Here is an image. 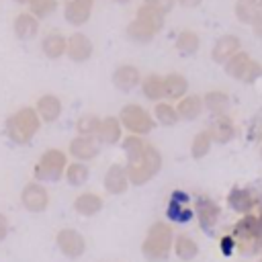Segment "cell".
<instances>
[{
    "label": "cell",
    "instance_id": "obj_33",
    "mask_svg": "<svg viewBox=\"0 0 262 262\" xmlns=\"http://www.w3.org/2000/svg\"><path fill=\"white\" fill-rule=\"evenodd\" d=\"M207 145H209V137L207 135H199L196 139H194V143H192V156H203L205 151H207Z\"/></svg>",
    "mask_w": 262,
    "mask_h": 262
},
{
    "label": "cell",
    "instance_id": "obj_24",
    "mask_svg": "<svg viewBox=\"0 0 262 262\" xmlns=\"http://www.w3.org/2000/svg\"><path fill=\"white\" fill-rule=\"evenodd\" d=\"M154 35H156V33H154L143 20H139L137 16L127 25V37H129L131 41H135V43H147V41H151Z\"/></svg>",
    "mask_w": 262,
    "mask_h": 262
},
{
    "label": "cell",
    "instance_id": "obj_28",
    "mask_svg": "<svg viewBox=\"0 0 262 262\" xmlns=\"http://www.w3.org/2000/svg\"><path fill=\"white\" fill-rule=\"evenodd\" d=\"M186 92V82L178 74H170L164 78V96L168 98H180Z\"/></svg>",
    "mask_w": 262,
    "mask_h": 262
},
{
    "label": "cell",
    "instance_id": "obj_35",
    "mask_svg": "<svg viewBox=\"0 0 262 262\" xmlns=\"http://www.w3.org/2000/svg\"><path fill=\"white\" fill-rule=\"evenodd\" d=\"M8 229H10L8 219H6V215H2V213H0V242H4V239H6Z\"/></svg>",
    "mask_w": 262,
    "mask_h": 262
},
{
    "label": "cell",
    "instance_id": "obj_17",
    "mask_svg": "<svg viewBox=\"0 0 262 262\" xmlns=\"http://www.w3.org/2000/svg\"><path fill=\"white\" fill-rule=\"evenodd\" d=\"M35 108H37L43 123H55L59 119L63 106H61V100L55 94H43V96H39Z\"/></svg>",
    "mask_w": 262,
    "mask_h": 262
},
{
    "label": "cell",
    "instance_id": "obj_10",
    "mask_svg": "<svg viewBox=\"0 0 262 262\" xmlns=\"http://www.w3.org/2000/svg\"><path fill=\"white\" fill-rule=\"evenodd\" d=\"M94 0H63V18L72 27H82L90 20Z\"/></svg>",
    "mask_w": 262,
    "mask_h": 262
},
{
    "label": "cell",
    "instance_id": "obj_39",
    "mask_svg": "<svg viewBox=\"0 0 262 262\" xmlns=\"http://www.w3.org/2000/svg\"><path fill=\"white\" fill-rule=\"evenodd\" d=\"M115 2H127V0H115Z\"/></svg>",
    "mask_w": 262,
    "mask_h": 262
},
{
    "label": "cell",
    "instance_id": "obj_4",
    "mask_svg": "<svg viewBox=\"0 0 262 262\" xmlns=\"http://www.w3.org/2000/svg\"><path fill=\"white\" fill-rule=\"evenodd\" d=\"M125 168H127L131 184L141 186L160 170V154L154 149V145H147L141 160H137L133 164H125Z\"/></svg>",
    "mask_w": 262,
    "mask_h": 262
},
{
    "label": "cell",
    "instance_id": "obj_25",
    "mask_svg": "<svg viewBox=\"0 0 262 262\" xmlns=\"http://www.w3.org/2000/svg\"><path fill=\"white\" fill-rule=\"evenodd\" d=\"M141 90L149 100H160L164 98V78L158 74H149L141 80Z\"/></svg>",
    "mask_w": 262,
    "mask_h": 262
},
{
    "label": "cell",
    "instance_id": "obj_16",
    "mask_svg": "<svg viewBox=\"0 0 262 262\" xmlns=\"http://www.w3.org/2000/svg\"><path fill=\"white\" fill-rule=\"evenodd\" d=\"M102 207H104L102 196L96 194V192H90V190L88 192H80L74 199V211L78 215H82V217H94V215H98L102 211Z\"/></svg>",
    "mask_w": 262,
    "mask_h": 262
},
{
    "label": "cell",
    "instance_id": "obj_15",
    "mask_svg": "<svg viewBox=\"0 0 262 262\" xmlns=\"http://www.w3.org/2000/svg\"><path fill=\"white\" fill-rule=\"evenodd\" d=\"M96 139L100 145H115L123 139V123L119 117H104L100 123V129L96 133Z\"/></svg>",
    "mask_w": 262,
    "mask_h": 262
},
{
    "label": "cell",
    "instance_id": "obj_23",
    "mask_svg": "<svg viewBox=\"0 0 262 262\" xmlns=\"http://www.w3.org/2000/svg\"><path fill=\"white\" fill-rule=\"evenodd\" d=\"M135 16H137L139 20H143L154 33H158V31L162 29V25H164V12H160V10H156V8L147 6V4L139 6Z\"/></svg>",
    "mask_w": 262,
    "mask_h": 262
},
{
    "label": "cell",
    "instance_id": "obj_7",
    "mask_svg": "<svg viewBox=\"0 0 262 262\" xmlns=\"http://www.w3.org/2000/svg\"><path fill=\"white\" fill-rule=\"evenodd\" d=\"M20 203L29 213H43L49 207V192L39 180H31L20 190Z\"/></svg>",
    "mask_w": 262,
    "mask_h": 262
},
{
    "label": "cell",
    "instance_id": "obj_32",
    "mask_svg": "<svg viewBox=\"0 0 262 262\" xmlns=\"http://www.w3.org/2000/svg\"><path fill=\"white\" fill-rule=\"evenodd\" d=\"M176 47H178L180 53H186V55H188V53H194L196 47H199V39H196V35H192L190 31H184V33L178 37Z\"/></svg>",
    "mask_w": 262,
    "mask_h": 262
},
{
    "label": "cell",
    "instance_id": "obj_21",
    "mask_svg": "<svg viewBox=\"0 0 262 262\" xmlns=\"http://www.w3.org/2000/svg\"><path fill=\"white\" fill-rule=\"evenodd\" d=\"M145 147H147V143L141 139V135H131L129 133L123 139V151L127 156V164H133V162L141 160V156L145 154Z\"/></svg>",
    "mask_w": 262,
    "mask_h": 262
},
{
    "label": "cell",
    "instance_id": "obj_12",
    "mask_svg": "<svg viewBox=\"0 0 262 262\" xmlns=\"http://www.w3.org/2000/svg\"><path fill=\"white\" fill-rule=\"evenodd\" d=\"M102 184H104V190H106L108 194H115V196H117V194L127 192V188H129V184H131L129 174H127V168H125L123 164H113V166H108V170L104 172Z\"/></svg>",
    "mask_w": 262,
    "mask_h": 262
},
{
    "label": "cell",
    "instance_id": "obj_27",
    "mask_svg": "<svg viewBox=\"0 0 262 262\" xmlns=\"http://www.w3.org/2000/svg\"><path fill=\"white\" fill-rule=\"evenodd\" d=\"M196 213H199V223H201V227L209 231V229L215 225L219 211H217V207H215L211 201L201 199V201H199V207H196Z\"/></svg>",
    "mask_w": 262,
    "mask_h": 262
},
{
    "label": "cell",
    "instance_id": "obj_20",
    "mask_svg": "<svg viewBox=\"0 0 262 262\" xmlns=\"http://www.w3.org/2000/svg\"><path fill=\"white\" fill-rule=\"evenodd\" d=\"M63 176H66V182L70 186H82L90 178V168L86 162H70Z\"/></svg>",
    "mask_w": 262,
    "mask_h": 262
},
{
    "label": "cell",
    "instance_id": "obj_36",
    "mask_svg": "<svg viewBox=\"0 0 262 262\" xmlns=\"http://www.w3.org/2000/svg\"><path fill=\"white\" fill-rule=\"evenodd\" d=\"M233 246H237V244L233 242V237H223V239H221V252H223V254H231V252H233Z\"/></svg>",
    "mask_w": 262,
    "mask_h": 262
},
{
    "label": "cell",
    "instance_id": "obj_38",
    "mask_svg": "<svg viewBox=\"0 0 262 262\" xmlns=\"http://www.w3.org/2000/svg\"><path fill=\"white\" fill-rule=\"evenodd\" d=\"M14 2H20V4H23V2H27V0H14Z\"/></svg>",
    "mask_w": 262,
    "mask_h": 262
},
{
    "label": "cell",
    "instance_id": "obj_9",
    "mask_svg": "<svg viewBox=\"0 0 262 262\" xmlns=\"http://www.w3.org/2000/svg\"><path fill=\"white\" fill-rule=\"evenodd\" d=\"M68 154L76 158V162H90L100 154V141L96 137L76 135L68 145Z\"/></svg>",
    "mask_w": 262,
    "mask_h": 262
},
{
    "label": "cell",
    "instance_id": "obj_22",
    "mask_svg": "<svg viewBox=\"0 0 262 262\" xmlns=\"http://www.w3.org/2000/svg\"><path fill=\"white\" fill-rule=\"evenodd\" d=\"M100 123L102 119L98 115H92V113H86V115H80L76 119V131L78 135H86V137H96L98 129H100Z\"/></svg>",
    "mask_w": 262,
    "mask_h": 262
},
{
    "label": "cell",
    "instance_id": "obj_40",
    "mask_svg": "<svg viewBox=\"0 0 262 262\" xmlns=\"http://www.w3.org/2000/svg\"><path fill=\"white\" fill-rule=\"evenodd\" d=\"M27 2H33V0H27Z\"/></svg>",
    "mask_w": 262,
    "mask_h": 262
},
{
    "label": "cell",
    "instance_id": "obj_11",
    "mask_svg": "<svg viewBox=\"0 0 262 262\" xmlns=\"http://www.w3.org/2000/svg\"><path fill=\"white\" fill-rule=\"evenodd\" d=\"M92 51H94V45L90 41L88 35L84 33H74L68 37V47H66V55L76 61V63H82V61H88L92 57Z\"/></svg>",
    "mask_w": 262,
    "mask_h": 262
},
{
    "label": "cell",
    "instance_id": "obj_29",
    "mask_svg": "<svg viewBox=\"0 0 262 262\" xmlns=\"http://www.w3.org/2000/svg\"><path fill=\"white\" fill-rule=\"evenodd\" d=\"M176 111H178V115L182 119H194L201 113V100L196 96H186V98L180 100V104H178Z\"/></svg>",
    "mask_w": 262,
    "mask_h": 262
},
{
    "label": "cell",
    "instance_id": "obj_19",
    "mask_svg": "<svg viewBox=\"0 0 262 262\" xmlns=\"http://www.w3.org/2000/svg\"><path fill=\"white\" fill-rule=\"evenodd\" d=\"M168 217L176 223H186L192 219V211L186 207V194L174 192L168 203Z\"/></svg>",
    "mask_w": 262,
    "mask_h": 262
},
{
    "label": "cell",
    "instance_id": "obj_37",
    "mask_svg": "<svg viewBox=\"0 0 262 262\" xmlns=\"http://www.w3.org/2000/svg\"><path fill=\"white\" fill-rule=\"evenodd\" d=\"M180 4H184V6H194V4H199V0H178Z\"/></svg>",
    "mask_w": 262,
    "mask_h": 262
},
{
    "label": "cell",
    "instance_id": "obj_2",
    "mask_svg": "<svg viewBox=\"0 0 262 262\" xmlns=\"http://www.w3.org/2000/svg\"><path fill=\"white\" fill-rule=\"evenodd\" d=\"M174 250V239H172V227L164 221H156L149 229L147 235L141 244V254L149 262H164L170 252Z\"/></svg>",
    "mask_w": 262,
    "mask_h": 262
},
{
    "label": "cell",
    "instance_id": "obj_26",
    "mask_svg": "<svg viewBox=\"0 0 262 262\" xmlns=\"http://www.w3.org/2000/svg\"><path fill=\"white\" fill-rule=\"evenodd\" d=\"M174 254L180 258V260H192L196 254H199V246H196V242L192 239V237H188V235H178L176 239H174Z\"/></svg>",
    "mask_w": 262,
    "mask_h": 262
},
{
    "label": "cell",
    "instance_id": "obj_1",
    "mask_svg": "<svg viewBox=\"0 0 262 262\" xmlns=\"http://www.w3.org/2000/svg\"><path fill=\"white\" fill-rule=\"evenodd\" d=\"M41 117L37 113V108L33 106H23L18 108L16 113H12L6 123H4V131H6V137L12 141V143H18V145H25L29 143L35 133L41 129Z\"/></svg>",
    "mask_w": 262,
    "mask_h": 262
},
{
    "label": "cell",
    "instance_id": "obj_31",
    "mask_svg": "<svg viewBox=\"0 0 262 262\" xmlns=\"http://www.w3.org/2000/svg\"><path fill=\"white\" fill-rule=\"evenodd\" d=\"M178 111L172 108V104L168 102H158L156 104V119L162 123V125H174L178 121Z\"/></svg>",
    "mask_w": 262,
    "mask_h": 262
},
{
    "label": "cell",
    "instance_id": "obj_6",
    "mask_svg": "<svg viewBox=\"0 0 262 262\" xmlns=\"http://www.w3.org/2000/svg\"><path fill=\"white\" fill-rule=\"evenodd\" d=\"M235 244L242 252H258L262 244V225L254 217H246L235 225Z\"/></svg>",
    "mask_w": 262,
    "mask_h": 262
},
{
    "label": "cell",
    "instance_id": "obj_13",
    "mask_svg": "<svg viewBox=\"0 0 262 262\" xmlns=\"http://www.w3.org/2000/svg\"><path fill=\"white\" fill-rule=\"evenodd\" d=\"M12 31H14L16 39L29 41V39L37 37V33H39V18L31 10H25V12L16 14V18L12 23Z\"/></svg>",
    "mask_w": 262,
    "mask_h": 262
},
{
    "label": "cell",
    "instance_id": "obj_30",
    "mask_svg": "<svg viewBox=\"0 0 262 262\" xmlns=\"http://www.w3.org/2000/svg\"><path fill=\"white\" fill-rule=\"evenodd\" d=\"M57 6H59L57 0H33V2H29V10H31L37 18L49 16L51 12L57 10Z\"/></svg>",
    "mask_w": 262,
    "mask_h": 262
},
{
    "label": "cell",
    "instance_id": "obj_18",
    "mask_svg": "<svg viewBox=\"0 0 262 262\" xmlns=\"http://www.w3.org/2000/svg\"><path fill=\"white\" fill-rule=\"evenodd\" d=\"M66 47H68V39L59 31L47 33L41 41V51L49 59H59L61 55H66Z\"/></svg>",
    "mask_w": 262,
    "mask_h": 262
},
{
    "label": "cell",
    "instance_id": "obj_14",
    "mask_svg": "<svg viewBox=\"0 0 262 262\" xmlns=\"http://www.w3.org/2000/svg\"><path fill=\"white\" fill-rule=\"evenodd\" d=\"M113 84L115 88H119L121 92H129L133 90L137 84H141V74L135 66H129V63H123L119 66L115 72H113Z\"/></svg>",
    "mask_w": 262,
    "mask_h": 262
},
{
    "label": "cell",
    "instance_id": "obj_34",
    "mask_svg": "<svg viewBox=\"0 0 262 262\" xmlns=\"http://www.w3.org/2000/svg\"><path fill=\"white\" fill-rule=\"evenodd\" d=\"M145 4L156 8V10H160V12H166V10H170L172 0H145Z\"/></svg>",
    "mask_w": 262,
    "mask_h": 262
},
{
    "label": "cell",
    "instance_id": "obj_3",
    "mask_svg": "<svg viewBox=\"0 0 262 262\" xmlns=\"http://www.w3.org/2000/svg\"><path fill=\"white\" fill-rule=\"evenodd\" d=\"M66 168H68L66 151L51 147V149L43 151V156H41L39 162L35 164L33 176H35V180H39V182H57V180L63 178Z\"/></svg>",
    "mask_w": 262,
    "mask_h": 262
},
{
    "label": "cell",
    "instance_id": "obj_8",
    "mask_svg": "<svg viewBox=\"0 0 262 262\" xmlns=\"http://www.w3.org/2000/svg\"><path fill=\"white\" fill-rule=\"evenodd\" d=\"M55 246L57 250L66 256V258H80L84 252H86V239L84 235L78 231V229H72V227H63L55 233Z\"/></svg>",
    "mask_w": 262,
    "mask_h": 262
},
{
    "label": "cell",
    "instance_id": "obj_5",
    "mask_svg": "<svg viewBox=\"0 0 262 262\" xmlns=\"http://www.w3.org/2000/svg\"><path fill=\"white\" fill-rule=\"evenodd\" d=\"M119 119L123 123V129H127L131 135H145L156 125L151 115L139 104H125L119 113Z\"/></svg>",
    "mask_w": 262,
    "mask_h": 262
}]
</instances>
